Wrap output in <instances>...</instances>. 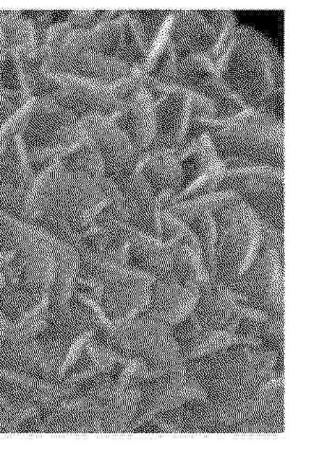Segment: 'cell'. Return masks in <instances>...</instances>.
Here are the masks:
<instances>
[{"instance_id": "1", "label": "cell", "mask_w": 314, "mask_h": 451, "mask_svg": "<svg viewBox=\"0 0 314 451\" xmlns=\"http://www.w3.org/2000/svg\"><path fill=\"white\" fill-rule=\"evenodd\" d=\"M222 156H242L284 170V122L256 119L226 127H204Z\"/></svg>"}, {"instance_id": "2", "label": "cell", "mask_w": 314, "mask_h": 451, "mask_svg": "<svg viewBox=\"0 0 314 451\" xmlns=\"http://www.w3.org/2000/svg\"><path fill=\"white\" fill-rule=\"evenodd\" d=\"M39 74L42 79L56 88L52 94L56 100L79 118L91 113L111 116L128 104V100L120 97L111 83L72 73L39 70Z\"/></svg>"}, {"instance_id": "3", "label": "cell", "mask_w": 314, "mask_h": 451, "mask_svg": "<svg viewBox=\"0 0 314 451\" xmlns=\"http://www.w3.org/2000/svg\"><path fill=\"white\" fill-rule=\"evenodd\" d=\"M78 122L98 145L107 177L115 181L132 171L140 154L129 135L114 120L107 115L91 113L80 117Z\"/></svg>"}, {"instance_id": "4", "label": "cell", "mask_w": 314, "mask_h": 451, "mask_svg": "<svg viewBox=\"0 0 314 451\" xmlns=\"http://www.w3.org/2000/svg\"><path fill=\"white\" fill-rule=\"evenodd\" d=\"M128 101L129 108L122 118L127 121V126L123 129L129 135L141 156L152 149L156 142L158 135L157 104L152 92L143 85L133 91Z\"/></svg>"}, {"instance_id": "5", "label": "cell", "mask_w": 314, "mask_h": 451, "mask_svg": "<svg viewBox=\"0 0 314 451\" xmlns=\"http://www.w3.org/2000/svg\"><path fill=\"white\" fill-rule=\"evenodd\" d=\"M62 73H72L111 83L132 75V66L113 56L91 51L75 54L63 67Z\"/></svg>"}, {"instance_id": "6", "label": "cell", "mask_w": 314, "mask_h": 451, "mask_svg": "<svg viewBox=\"0 0 314 451\" xmlns=\"http://www.w3.org/2000/svg\"><path fill=\"white\" fill-rule=\"evenodd\" d=\"M68 170L88 174L102 181L106 177V165L98 145L88 136L85 145L63 161Z\"/></svg>"}, {"instance_id": "7", "label": "cell", "mask_w": 314, "mask_h": 451, "mask_svg": "<svg viewBox=\"0 0 314 451\" xmlns=\"http://www.w3.org/2000/svg\"><path fill=\"white\" fill-rule=\"evenodd\" d=\"M196 226L201 237H198L201 249H205L206 262H207V274L212 283H214L218 276L217 267V240H218V228L216 218L211 210H206L189 226Z\"/></svg>"}, {"instance_id": "8", "label": "cell", "mask_w": 314, "mask_h": 451, "mask_svg": "<svg viewBox=\"0 0 314 451\" xmlns=\"http://www.w3.org/2000/svg\"><path fill=\"white\" fill-rule=\"evenodd\" d=\"M175 22V10H168L161 26L157 31L150 46H149L148 56L143 59L141 72L142 74H150L156 69L159 58L166 51L170 39L172 38L173 26Z\"/></svg>"}, {"instance_id": "9", "label": "cell", "mask_w": 314, "mask_h": 451, "mask_svg": "<svg viewBox=\"0 0 314 451\" xmlns=\"http://www.w3.org/2000/svg\"><path fill=\"white\" fill-rule=\"evenodd\" d=\"M237 343H246L249 344V345L256 346V347L259 348L263 347L262 341L258 337H256V336H243L234 334L232 337L224 338V340L219 341L218 343L210 346V347L203 349V350L195 352V353H188L185 356L187 359L198 358V356H204V354L213 353L214 351L221 350V349L226 348L230 345H233V344Z\"/></svg>"}, {"instance_id": "10", "label": "cell", "mask_w": 314, "mask_h": 451, "mask_svg": "<svg viewBox=\"0 0 314 451\" xmlns=\"http://www.w3.org/2000/svg\"><path fill=\"white\" fill-rule=\"evenodd\" d=\"M237 20L234 12L232 10H229L225 24L221 28V31H219L218 39L214 42V46L212 47L210 51L207 54H205V56L209 57L214 64L219 58V56H221L224 47L228 43L230 36L234 33L235 28H237Z\"/></svg>"}, {"instance_id": "11", "label": "cell", "mask_w": 314, "mask_h": 451, "mask_svg": "<svg viewBox=\"0 0 314 451\" xmlns=\"http://www.w3.org/2000/svg\"><path fill=\"white\" fill-rule=\"evenodd\" d=\"M95 333L96 329H94V328L86 330L85 332L81 334L79 337H78L77 340L74 341V343L72 344V346H70L69 349V352H68L66 359H65L61 367H60L58 372L59 379L64 377L65 374L69 371L70 367H72V364L74 363V361H77L84 346L86 345V343H88L91 338H93Z\"/></svg>"}, {"instance_id": "12", "label": "cell", "mask_w": 314, "mask_h": 451, "mask_svg": "<svg viewBox=\"0 0 314 451\" xmlns=\"http://www.w3.org/2000/svg\"><path fill=\"white\" fill-rule=\"evenodd\" d=\"M98 14V10H69L67 19L72 23L75 28H88L93 27Z\"/></svg>"}, {"instance_id": "13", "label": "cell", "mask_w": 314, "mask_h": 451, "mask_svg": "<svg viewBox=\"0 0 314 451\" xmlns=\"http://www.w3.org/2000/svg\"><path fill=\"white\" fill-rule=\"evenodd\" d=\"M0 377L12 380V382L21 383L23 385L31 386V387L40 388V389L44 390H54V387L52 385L36 382V380L29 379V377H26L24 375L17 374L15 372H10L9 370L0 368Z\"/></svg>"}, {"instance_id": "14", "label": "cell", "mask_w": 314, "mask_h": 451, "mask_svg": "<svg viewBox=\"0 0 314 451\" xmlns=\"http://www.w3.org/2000/svg\"><path fill=\"white\" fill-rule=\"evenodd\" d=\"M1 249V247H0ZM15 255V250H8L6 252H2L0 249V271L2 273H4L6 280H9L10 285L17 286L18 285V281L14 270H13L12 267H10V263L14 260Z\"/></svg>"}, {"instance_id": "15", "label": "cell", "mask_w": 314, "mask_h": 451, "mask_svg": "<svg viewBox=\"0 0 314 451\" xmlns=\"http://www.w3.org/2000/svg\"><path fill=\"white\" fill-rule=\"evenodd\" d=\"M237 38H232L231 40L228 41V43L226 44V46L224 47L223 51L219 58L217 60V62L214 63V67L219 70V72L224 74L225 69H226L227 66H228L230 60L232 58L233 54L237 46Z\"/></svg>"}, {"instance_id": "16", "label": "cell", "mask_w": 314, "mask_h": 451, "mask_svg": "<svg viewBox=\"0 0 314 451\" xmlns=\"http://www.w3.org/2000/svg\"><path fill=\"white\" fill-rule=\"evenodd\" d=\"M114 366L115 363H109V365H107V366L104 367L95 366L93 369L86 370L85 372L72 375V377L67 379L65 382L72 384V383L82 382V380L88 379V377H93V375L98 374V372L111 371V370L114 368Z\"/></svg>"}, {"instance_id": "17", "label": "cell", "mask_w": 314, "mask_h": 451, "mask_svg": "<svg viewBox=\"0 0 314 451\" xmlns=\"http://www.w3.org/2000/svg\"><path fill=\"white\" fill-rule=\"evenodd\" d=\"M0 97L10 99V100L17 101L19 104L25 101L19 90H12V88L1 85V83H0Z\"/></svg>"}, {"instance_id": "18", "label": "cell", "mask_w": 314, "mask_h": 451, "mask_svg": "<svg viewBox=\"0 0 314 451\" xmlns=\"http://www.w3.org/2000/svg\"><path fill=\"white\" fill-rule=\"evenodd\" d=\"M39 413H40V411L36 408H30L28 409V410L23 411V413L19 414V416L15 419L14 422L10 424L9 432H14L17 431V427L19 426L21 422L26 420L29 417L38 416Z\"/></svg>"}, {"instance_id": "19", "label": "cell", "mask_w": 314, "mask_h": 451, "mask_svg": "<svg viewBox=\"0 0 314 451\" xmlns=\"http://www.w3.org/2000/svg\"><path fill=\"white\" fill-rule=\"evenodd\" d=\"M148 421L152 422L153 424L157 425L161 427L162 429H164L166 432H180V429L175 426H172L171 424L167 423L166 421H162V419L156 418V417H150L148 419Z\"/></svg>"}, {"instance_id": "20", "label": "cell", "mask_w": 314, "mask_h": 451, "mask_svg": "<svg viewBox=\"0 0 314 451\" xmlns=\"http://www.w3.org/2000/svg\"><path fill=\"white\" fill-rule=\"evenodd\" d=\"M191 323H192L194 330L196 333H201L203 331V325H201L200 320L198 319L197 315L195 314V312L191 313L189 315Z\"/></svg>"}, {"instance_id": "21", "label": "cell", "mask_w": 314, "mask_h": 451, "mask_svg": "<svg viewBox=\"0 0 314 451\" xmlns=\"http://www.w3.org/2000/svg\"><path fill=\"white\" fill-rule=\"evenodd\" d=\"M86 401L84 400H78L72 401V402L63 403L58 407L59 410H69V409L77 408L86 404Z\"/></svg>"}, {"instance_id": "22", "label": "cell", "mask_w": 314, "mask_h": 451, "mask_svg": "<svg viewBox=\"0 0 314 451\" xmlns=\"http://www.w3.org/2000/svg\"><path fill=\"white\" fill-rule=\"evenodd\" d=\"M5 18V10H0V26H1L2 22H3Z\"/></svg>"}]
</instances>
